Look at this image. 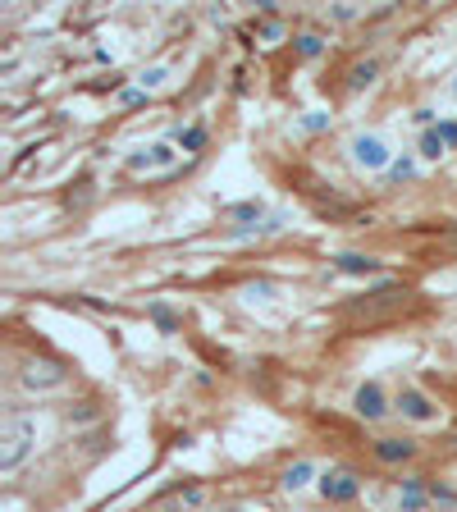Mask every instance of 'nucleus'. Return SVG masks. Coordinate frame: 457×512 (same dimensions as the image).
I'll use <instances>...</instances> for the list:
<instances>
[{
  "mask_svg": "<svg viewBox=\"0 0 457 512\" xmlns=\"http://www.w3.org/2000/svg\"><path fill=\"white\" fill-rule=\"evenodd\" d=\"M151 316H156V325H160V330H165V334H174V330H179V320H174V311L165 307V302H156V307H151Z\"/></svg>",
  "mask_w": 457,
  "mask_h": 512,
  "instance_id": "nucleus-13",
  "label": "nucleus"
},
{
  "mask_svg": "<svg viewBox=\"0 0 457 512\" xmlns=\"http://www.w3.org/2000/svg\"><path fill=\"white\" fill-rule=\"evenodd\" d=\"M352 407H357V416H362V421H380V416H384L380 384H362V389H357V398H352Z\"/></svg>",
  "mask_w": 457,
  "mask_h": 512,
  "instance_id": "nucleus-5",
  "label": "nucleus"
},
{
  "mask_svg": "<svg viewBox=\"0 0 457 512\" xmlns=\"http://www.w3.org/2000/svg\"><path fill=\"white\" fill-rule=\"evenodd\" d=\"M444 138H439V128H426V138H421V156H426V160H439V156H444Z\"/></svg>",
  "mask_w": 457,
  "mask_h": 512,
  "instance_id": "nucleus-11",
  "label": "nucleus"
},
{
  "mask_svg": "<svg viewBox=\"0 0 457 512\" xmlns=\"http://www.w3.org/2000/svg\"><path fill=\"white\" fill-rule=\"evenodd\" d=\"M261 211H266V206H261V202H256V197H252V202H238V206H229V220H261Z\"/></svg>",
  "mask_w": 457,
  "mask_h": 512,
  "instance_id": "nucleus-12",
  "label": "nucleus"
},
{
  "mask_svg": "<svg viewBox=\"0 0 457 512\" xmlns=\"http://www.w3.org/2000/svg\"><path fill=\"white\" fill-rule=\"evenodd\" d=\"M37 444V426L28 412H10L5 416V435H0V471H14Z\"/></svg>",
  "mask_w": 457,
  "mask_h": 512,
  "instance_id": "nucleus-1",
  "label": "nucleus"
},
{
  "mask_svg": "<svg viewBox=\"0 0 457 512\" xmlns=\"http://www.w3.org/2000/svg\"><path fill=\"white\" fill-rule=\"evenodd\" d=\"M334 266H339L343 275H375L380 261H375V256H362V252H339L334 256Z\"/></svg>",
  "mask_w": 457,
  "mask_h": 512,
  "instance_id": "nucleus-7",
  "label": "nucleus"
},
{
  "mask_svg": "<svg viewBox=\"0 0 457 512\" xmlns=\"http://www.w3.org/2000/svg\"><path fill=\"white\" fill-rule=\"evenodd\" d=\"M165 83V69H147V74H142V92H151V87H160Z\"/></svg>",
  "mask_w": 457,
  "mask_h": 512,
  "instance_id": "nucleus-17",
  "label": "nucleus"
},
{
  "mask_svg": "<svg viewBox=\"0 0 457 512\" xmlns=\"http://www.w3.org/2000/svg\"><path fill=\"white\" fill-rule=\"evenodd\" d=\"M439 138H444V147H457V124L448 119V124H439Z\"/></svg>",
  "mask_w": 457,
  "mask_h": 512,
  "instance_id": "nucleus-19",
  "label": "nucleus"
},
{
  "mask_svg": "<svg viewBox=\"0 0 457 512\" xmlns=\"http://www.w3.org/2000/svg\"><path fill=\"white\" fill-rule=\"evenodd\" d=\"M352 160H357L362 170H380V165H389V147H384L380 138H357L352 142Z\"/></svg>",
  "mask_w": 457,
  "mask_h": 512,
  "instance_id": "nucleus-4",
  "label": "nucleus"
},
{
  "mask_svg": "<svg viewBox=\"0 0 457 512\" xmlns=\"http://www.w3.org/2000/svg\"><path fill=\"white\" fill-rule=\"evenodd\" d=\"M421 503H426V490H421V485H416V480H412V485H407V490H403V508H407V512H416V508H421Z\"/></svg>",
  "mask_w": 457,
  "mask_h": 512,
  "instance_id": "nucleus-15",
  "label": "nucleus"
},
{
  "mask_svg": "<svg viewBox=\"0 0 457 512\" xmlns=\"http://www.w3.org/2000/svg\"><path fill=\"white\" fill-rule=\"evenodd\" d=\"M298 51L307 55V60H316V55L325 51V42H320V37H298Z\"/></svg>",
  "mask_w": 457,
  "mask_h": 512,
  "instance_id": "nucleus-16",
  "label": "nucleus"
},
{
  "mask_svg": "<svg viewBox=\"0 0 457 512\" xmlns=\"http://www.w3.org/2000/svg\"><path fill=\"white\" fill-rule=\"evenodd\" d=\"M412 453H416L412 439H380V444H375V458L389 462V467H394V462H407Z\"/></svg>",
  "mask_w": 457,
  "mask_h": 512,
  "instance_id": "nucleus-8",
  "label": "nucleus"
},
{
  "mask_svg": "<svg viewBox=\"0 0 457 512\" xmlns=\"http://www.w3.org/2000/svg\"><path fill=\"white\" fill-rule=\"evenodd\" d=\"M119 101H124V106H142V101H147V92H142V87H128Z\"/></svg>",
  "mask_w": 457,
  "mask_h": 512,
  "instance_id": "nucleus-20",
  "label": "nucleus"
},
{
  "mask_svg": "<svg viewBox=\"0 0 457 512\" xmlns=\"http://www.w3.org/2000/svg\"><path fill=\"white\" fill-rule=\"evenodd\" d=\"M179 142H183V151H202L206 147V128H183Z\"/></svg>",
  "mask_w": 457,
  "mask_h": 512,
  "instance_id": "nucleus-14",
  "label": "nucleus"
},
{
  "mask_svg": "<svg viewBox=\"0 0 457 512\" xmlns=\"http://www.w3.org/2000/svg\"><path fill=\"white\" fill-rule=\"evenodd\" d=\"M311 476H316L311 462H293V467L284 471V490H302V485H311Z\"/></svg>",
  "mask_w": 457,
  "mask_h": 512,
  "instance_id": "nucleus-9",
  "label": "nucleus"
},
{
  "mask_svg": "<svg viewBox=\"0 0 457 512\" xmlns=\"http://www.w3.org/2000/svg\"><path fill=\"white\" fill-rule=\"evenodd\" d=\"M357 490H362V485H357V476H352V471H343V467H334V471H325V476H320V494H325L330 503H352V499H357Z\"/></svg>",
  "mask_w": 457,
  "mask_h": 512,
  "instance_id": "nucleus-2",
  "label": "nucleus"
},
{
  "mask_svg": "<svg viewBox=\"0 0 457 512\" xmlns=\"http://www.w3.org/2000/svg\"><path fill=\"white\" fill-rule=\"evenodd\" d=\"M375 74H380V64H375V60H366V64H357V69H352V74H348V83L357 87V92H362V87H371V83H375Z\"/></svg>",
  "mask_w": 457,
  "mask_h": 512,
  "instance_id": "nucleus-10",
  "label": "nucleus"
},
{
  "mask_svg": "<svg viewBox=\"0 0 457 512\" xmlns=\"http://www.w3.org/2000/svg\"><path fill=\"white\" fill-rule=\"evenodd\" d=\"M19 380L28 384V389H60V384H64V366L60 362H46V357H42V362L23 366Z\"/></svg>",
  "mask_w": 457,
  "mask_h": 512,
  "instance_id": "nucleus-3",
  "label": "nucleus"
},
{
  "mask_svg": "<svg viewBox=\"0 0 457 512\" xmlns=\"http://www.w3.org/2000/svg\"><path fill=\"white\" fill-rule=\"evenodd\" d=\"M151 156H156V165H174V151L170 147H151Z\"/></svg>",
  "mask_w": 457,
  "mask_h": 512,
  "instance_id": "nucleus-21",
  "label": "nucleus"
},
{
  "mask_svg": "<svg viewBox=\"0 0 457 512\" xmlns=\"http://www.w3.org/2000/svg\"><path fill=\"white\" fill-rule=\"evenodd\" d=\"M398 407H403V416H412V421H435V407H430V398L421 394V389H403Z\"/></svg>",
  "mask_w": 457,
  "mask_h": 512,
  "instance_id": "nucleus-6",
  "label": "nucleus"
},
{
  "mask_svg": "<svg viewBox=\"0 0 457 512\" xmlns=\"http://www.w3.org/2000/svg\"><path fill=\"white\" fill-rule=\"evenodd\" d=\"M389 174H394L398 183H403V179H412V160H394V165H389Z\"/></svg>",
  "mask_w": 457,
  "mask_h": 512,
  "instance_id": "nucleus-18",
  "label": "nucleus"
}]
</instances>
